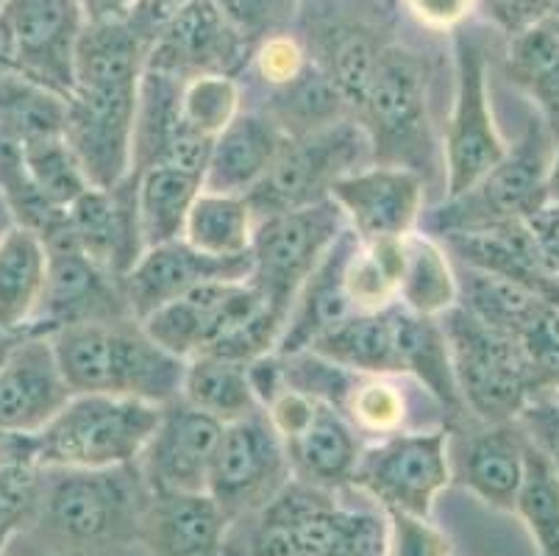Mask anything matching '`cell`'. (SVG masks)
Segmentation results:
<instances>
[{
    "label": "cell",
    "instance_id": "6da1fadb",
    "mask_svg": "<svg viewBox=\"0 0 559 556\" xmlns=\"http://www.w3.org/2000/svg\"><path fill=\"white\" fill-rule=\"evenodd\" d=\"M284 326L287 315L248 279L201 284L142 320L145 334L179 359L217 356L242 365L267 356L282 340Z\"/></svg>",
    "mask_w": 559,
    "mask_h": 556
},
{
    "label": "cell",
    "instance_id": "7a4b0ae2",
    "mask_svg": "<svg viewBox=\"0 0 559 556\" xmlns=\"http://www.w3.org/2000/svg\"><path fill=\"white\" fill-rule=\"evenodd\" d=\"M70 390L165 406L181 395L187 359L156 345L140 320L81 323L50 334Z\"/></svg>",
    "mask_w": 559,
    "mask_h": 556
},
{
    "label": "cell",
    "instance_id": "3957f363",
    "mask_svg": "<svg viewBox=\"0 0 559 556\" xmlns=\"http://www.w3.org/2000/svg\"><path fill=\"white\" fill-rule=\"evenodd\" d=\"M148 487L134 465L45 468L37 527L73 556H98L136 543Z\"/></svg>",
    "mask_w": 559,
    "mask_h": 556
},
{
    "label": "cell",
    "instance_id": "277c9868",
    "mask_svg": "<svg viewBox=\"0 0 559 556\" xmlns=\"http://www.w3.org/2000/svg\"><path fill=\"white\" fill-rule=\"evenodd\" d=\"M162 406L136 398L79 392L34 435L43 468L134 465L159 426Z\"/></svg>",
    "mask_w": 559,
    "mask_h": 556
},
{
    "label": "cell",
    "instance_id": "5b68a950",
    "mask_svg": "<svg viewBox=\"0 0 559 556\" xmlns=\"http://www.w3.org/2000/svg\"><path fill=\"white\" fill-rule=\"evenodd\" d=\"M443 334L449 340L456 390L481 421L507 423L526 410L540 381L515 336L481 323L465 306H451Z\"/></svg>",
    "mask_w": 559,
    "mask_h": 556
},
{
    "label": "cell",
    "instance_id": "8992f818",
    "mask_svg": "<svg viewBox=\"0 0 559 556\" xmlns=\"http://www.w3.org/2000/svg\"><path fill=\"white\" fill-rule=\"evenodd\" d=\"M359 115L379 165L418 173L429 162L431 126L426 106V70L412 50L399 45L381 50Z\"/></svg>",
    "mask_w": 559,
    "mask_h": 556
},
{
    "label": "cell",
    "instance_id": "52a82bcc",
    "mask_svg": "<svg viewBox=\"0 0 559 556\" xmlns=\"http://www.w3.org/2000/svg\"><path fill=\"white\" fill-rule=\"evenodd\" d=\"M343 232L345 214L332 198L262 217L253 228L248 282L289 318L301 287Z\"/></svg>",
    "mask_w": 559,
    "mask_h": 556
},
{
    "label": "cell",
    "instance_id": "ba28073f",
    "mask_svg": "<svg viewBox=\"0 0 559 556\" xmlns=\"http://www.w3.org/2000/svg\"><path fill=\"white\" fill-rule=\"evenodd\" d=\"M551 140L543 122L532 120L515 151H507L476 187L449 198L435 214V226L445 234L476 232L510 221H535L548 206V173H551Z\"/></svg>",
    "mask_w": 559,
    "mask_h": 556
},
{
    "label": "cell",
    "instance_id": "9c48e42d",
    "mask_svg": "<svg viewBox=\"0 0 559 556\" xmlns=\"http://www.w3.org/2000/svg\"><path fill=\"white\" fill-rule=\"evenodd\" d=\"M365 145H370L365 131L343 120L314 134L293 140L287 137L271 170L246 196L253 217H271L326 201L334 184L354 173Z\"/></svg>",
    "mask_w": 559,
    "mask_h": 556
},
{
    "label": "cell",
    "instance_id": "30bf717a",
    "mask_svg": "<svg viewBox=\"0 0 559 556\" xmlns=\"http://www.w3.org/2000/svg\"><path fill=\"white\" fill-rule=\"evenodd\" d=\"M43 242L48 251L45 287L32 326L25 331L53 334L68 326L134 320L123 284L79 248L68 226V212L50 232L43 234Z\"/></svg>",
    "mask_w": 559,
    "mask_h": 556
},
{
    "label": "cell",
    "instance_id": "8fae6325",
    "mask_svg": "<svg viewBox=\"0 0 559 556\" xmlns=\"http://www.w3.org/2000/svg\"><path fill=\"white\" fill-rule=\"evenodd\" d=\"M282 435L267 412H253L223 426L206 478V493L228 520L257 514L289 484Z\"/></svg>",
    "mask_w": 559,
    "mask_h": 556
},
{
    "label": "cell",
    "instance_id": "7c38bea8",
    "mask_svg": "<svg viewBox=\"0 0 559 556\" xmlns=\"http://www.w3.org/2000/svg\"><path fill=\"white\" fill-rule=\"evenodd\" d=\"M267 404V417L282 435L296 482L326 493L354 482L362 453L350 426L332 404L293 387H282Z\"/></svg>",
    "mask_w": 559,
    "mask_h": 556
},
{
    "label": "cell",
    "instance_id": "4fadbf2b",
    "mask_svg": "<svg viewBox=\"0 0 559 556\" xmlns=\"http://www.w3.org/2000/svg\"><path fill=\"white\" fill-rule=\"evenodd\" d=\"M136 100L140 84L79 86L68 98L64 142L95 190H115L131 176Z\"/></svg>",
    "mask_w": 559,
    "mask_h": 556
},
{
    "label": "cell",
    "instance_id": "5bb4252c",
    "mask_svg": "<svg viewBox=\"0 0 559 556\" xmlns=\"http://www.w3.org/2000/svg\"><path fill=\"white\" fill-rule=\"evenodd\" d=\"M449 435H395L365 451L354 482L381 504L384 512L429 518L435 498L449 487Z\"/></svg>",
    "mask_w": 559,
    "mask_h": 556
},
{
    "label": "cell",
    "instance_id": "9a60e30c",
    "mask_svg": "<svg viewBox=\"0 0 559 556\" xmlns=\"http://www.w3.org/2000/svg\"><path fill=\"white\" fill-rule=\"evenodd\" d=\"M259 512L287 529L289 556H384L388 520L340 507L332 493L289 482Z\"/></svg>",
    "mask_w": 559,
    "mask_h": 556
},
{
    "label": "cell",
    "instance_id": "2e32d148",
    "mask_svg": "<svg viewBox=\"0 0 559 556\" xmlns=\"http://www.w3.org/2000/svg\"><path fill=\"white\" fill-rule=\"evenodd\" d=\"M456 56V98L445 137L449 162V198L462 196L481 181L498 162L504 159V142L492 122L487 98L485 50L474 37L460 34L454 39Z\"/></svg>",
    "mask_w": 559,
    "mask_h": 556
},
{
    "label": "cell",
    "instance_id": "e0dca14e",
    "mask_svg": "<svg viewBox=\"0 0 559 556\" xmlns=\"http://www.w3.org/2000/svg\"><path fill=\"white\" fill-rule=\"evenodd\" d=\"M73 395L50 334L20 331L0 343V431L37 435Z\"/></svg>",
    "mask_w": 559,
    "mask_h": 556
},
{
    "label": "cell",
    "instance_id": "ac0fdd59",
    "mask_svg": "<svg viewBox=\"0 0 559 556\" xmlns=\"http://www.w3.org/2000/svg\"><path fill=\"white\" fill-rule=\"evenodd\" d=\"M12 25L14 64L25 79L70 98L75 90V45L84 28L81 0H3Z\"/></svg>",
    "mask_w": 559,
    "mask_h": 556
},
{
    "label": "cell",
    "instance_id": "d6986e66",
    "mask_svg": "<svg viewBox=\"0 0 559 556\" xmlns=\"http://www.w3.org/2000/svg\"><path fill=\"white\" fill-rule=\"evenodd\" d=\"M251 275V253L246 257H210L192 248L187 239H170V242L145 248L134 268L123 279V295L134 320H145L185 298L201 284L210 282H240Z\"/></svg>",
    "mask_w": 559,
    "mask_h": 556
},
{
    "label": "cell",
    "instance_id": "ffe728a7",
    "mask_svg": "<svg viewBox=\"0 0 559 556\" xmlns=\"http://www.w3.org/2000/svg\"><path fill=\"white\" fill-rule=\"evenodd\" d=\"M221 435L223 423L198 412L181 395L162 406L159 426L136 459V471L145 487L206 493V478Z\"/></svg>",
    "mask_w": 559,
    "mask_h": 556
},
{
    "label": "cell",
    "instance_id": "44dd1931",
    "mask_svg": "<svg viewBox=\"0 0 559 556\" xmlns=\"http://www.w3.org/2000/svg\"><path fill=\"white\" fill-rule=\"evenodd\" d=\"M251 45L228 23L217 0H198L173 20L148 50L145 68L181 79L231 75L246 61Z\"/></svg>",
    "mask_w": 559,
    "mask_h": 556
},
{
    "label": "cell",
    "instance_id": "7402d4cb",
    "mask_svg": "<svg viewBox=\"0 0 559 556\" xmlns=\"http://www.w3.org/2000/svg\"><path fill=\"white\" fill-rule=\"evenodd\" d=\"M228 523L210 493L148 489L136 543L148 556H223Z\"/></svg>",
    "mask_w": 559,
    "mask_h": 556
},
{
    "label": "cell",
    "instance_id": "603a6c76",
    "mask_svg": "<svg viewBox=\"0 0 559 556\" xmlns=\"http://www.w3.org/2000/svg\"><path fill=\"white\" fill-rule=\"evenodd\" d=\"M68 226L81 251L120 284L145 253L134 178H126L115 190L90 187L68 206Z\"/></svg>",
    "mask_w": 559,
    "mask_h": 556
},
{
    "label": "cell",
    "instance_id": "cb8c5ba5",
    "mask_svg": "<svg viewBox=\"0 0 559 556\" xmlns=\"http://www.w3.org/2000/svg\"><path fill=\"white\" fill-rule=\"evenodd\" d=\"M332 198L345 217H350L359 237L388 239L412 232L420 212L424 181L404 167H373L348 173L332 187Z\"/></svg>",
    "mask_w": 559,
    "mask_h": 556
},
{
    "label": "cell",
    "instance_id": "d4e9b609",
    "mask_svg": "<svg viewBox=\"0 0 559 556\" xmlns=\"http://www.w3.org/2000/svg\"><path fill=\"white\" fill-rule=\"evenodd\" d=\"M284 142L287 137L267 115H237L212 145L203 192L248 196L271 170Z\"/></svg>",
    "mask_w": 559,
    "mask_h": 556
},
{
    "label": "cell",
    "instance_id": "484cf974",
    "mask_svg": "<svg viewBox=\"0 0 559 556\" xmlns=\"http://www.w3.org/2000/svg\"><path fill=\"white\" fill-rule=\"evenodd\" d=\"M354 248H357L354 237L343 232L337 242L329 248L323 262L309 275L307 284L298 293L301 300H296L289 309L287 326H284V334L278 340L282 354H298L304 348H312L318 336H323L340 320L354 315V306L345 293V264H348Z\"/></svg>",
    "mask_w": 559,
    "mask_h": 556
},
{
    "label": "cell",
    "instance_id": "4316f807",
    "mask_svg": "<svg viewBox=\"0 0 559 556\" xmlns=\"http://www.w3.org/2000/svg\"><path fill=\"white\" fill-rule=\"evenodd\" d=\"M401 315L404 306L379 312H354L318 336L312 351L326 362L362 374H404L401 359Z\"/></svg>",
    "mask_w": 559,
    "mask_h": 556
},
{
    "label": "cell",
    "instance_id": "83f0119b",
    "mask_svg": "<svg viewBox=\"0 0 559 556\" xmlns=\"http://www.w3.org/2000/svg\"><path fill=\"white\" fill-rule=\"evenodd\" d=\"M523 446L526 437L515 435L504 423L476 435L460 457L456 478L492 509L515 512V498L523 478Z\"/></svg>",
    "mask_w": 559,
    "mask_h": 556
},
{
    "label": "cell",
    "instance_id": "f1b7e54d",
    "mask_svg": "<svg viewBox=\"0 0 559 556\" xmlns=\"http://www.w3.org/2000/svg\"><path fill=\"white\" fill-rule=\"evenodd\" d=\"M48 251L37 232L12 226L0 237V336L32 326L45 287Z\"/></svg>",
    "mask_w": 559,
    "mask_h": 556
},
{
    "label": "cell",
    "instance_id": "f546056e",
    "mask_svg": "<svg viewBox=\"0 0 559 556\" xmlns=\"http://www.w3.org/2000/svg\"><path fill=\"white\" fill-rule=\"evenodd\" d=\"M134 178L136 214L145 248L170 242L185 234L187 214L195 198L203 192L201 173L179 170V167H151Z\"/></svg>",
    "mask_w": 559,
    "mask_h": 556
},
{
    "label": "cell",
    "instance_id": "4dcf8cb0",
    "mask_svg": "<svg viewBox=\"0 0 559 556\" xmlns=\"http://www.w3.org/2000/svg\"><path fill=\"white\" fill-rule=\"evenodd\" d=\"M68 98L23 73L0 75V142L20 147L64 137Z\"/></svg>",
    "mask_w": 559,
    "mask_h": 556
},
{
    "label": "cell",
    "instance_id": "1f68e13d",
    "mask_svg": "<svg viewBox=\"0 0 559 556\" xmlns=\"http://www.w3.org/2000/svg\"><path fill=\"white\" fill-rule=\"evenodd\" d=\"M384 48L388 45H381L376 31L365 23H337L323 28L318 37V68L326 73L345 106L362 109Z\"/></svg>",
    "mask_w": 559,
    "mask_h": 556
},
{
    "label": "cell",
    "instance_id": "d6a6232c",
    "mask_svg": "<svg viewBox=\"0 0 559 556\" xmlns=\"http://www.w3.org/2000/svg\"><path fill=\"white\" fill-rule=\"evenodd\" d=\"M181 398L203 415L215 417L223 426L259 410V398L253 392L248 365L217 359V356L187 359Z\"/></svg>",
    "mask_w": 559,
    "mask_h": 556
},
{
    "label": "cell",
    "instance_id": "836d02e7",
    "mask_svg": "<svg viewBox=\"0 0 559 556\" xmlns=\"http://www.w3.org/2000/svg\"><path fill=\"white\" fill-rule=\"evenodd\" d=\"M253 212L246 196L201 192L185 223V239L210 257H246L251 253Z\"/></svg>",
    "mask_w": 559,
    "mask_h": 556
},
{
    "label": "cell",
    "instance_id": "e575fe53",
    "mask_svg": "<svg viewBox=\"0 0 559 556\" xmlns=\"http://www.w3.org/2000/svg\"><path fill=\"white\" fill-rule=\"evenodd\" d=\"M515 512L526 523L540 556H559V471L540 442L523 446V478Z\"/></svg>",
    "mask_w": 559,
    "mask_h": 556
},
{
    "label": "cell",
    "instance_id": "d590c367",
    "mask_svg": "<svg viewBox=\"0 0 559 556\" xmlns=\"http://www.w3.org/2000/svg\"><path fill=\"white\" fill-rule=\"evenodd\" d=\"M343 109L345 100L340 98V92L334 90L326 73L318 64H304L296 79L282 84L267 117L284 131V137L293 140V137L314 134L340 122Z\"/></svg>",
    "mask_w": 559,
    "mask_h": 556
},
{
    "label": "cell",
    "instance_id": "8d00e7d4",
    "mask_svg": "<svg viewBox=\"0 0 559 556\" xmlns=\"http://www.w3.org/2000/svg\"><path fill=\"white\" fill-rule=\"evenodd\" d=\"M462 293H465L467 312L479 318L481 323L515 336V340H521L523 331L535 323L537 315L551 304V300L537 295L535 289L523 287V284L471 268H467Z\"/></svg>",
    "mask_w": 559,
    "mask_h": 556
},
{
    "label": "cell",
    "instance_id": "74e56055",
    "mask_svg": "<svg viewBox=\"0 0 559 556\" xmlns=\"http://www.w3.org/2000/svg\"><path fill=\"white\" fill-rule=\"evenodd\" d=\"M404 270V237L368 239L345 264V293L354 312H379L393 304Z\"/></svg>",
    "mask_w": 559,
    "mask_h": 556
},
{
    "label": "cell",
    "instance_id": "f35d334b",
    "mask_svg": "<svg viewBox=\"0 0 559 556\" xmlns=\"http://www.w3.org/2000/svg\"><path fill=\"white\" fill-rule=\"evenodd\" d=\"M456 293L460 287L451 275L443 251L429 239L404 234V270H401L399 295L404 298L406 309L426 315V318L449 312Z\"/></svg>",
    "mask_w": 559,
    "mask_h": 556
},
{
    "label": "cell",
    "instance_id": "ab89813d",
    "mask_svg": "<svg viewBox=\"0 0 559 556\" xmlns=\"http://www.w3.org/2000/svg\"><path fill=\"white\" fill-rule=\"evenodd\" d=\"M512 75L540 104L548 120L559 122V31L535 23L515 34L510 54Z\"/></svg>",
    "mask_w": 559,
    "mask_h": 556
},
{
    "label": "cell",
    "instance_id": "60d3db41",
    "mask_svg": "<svg viewBox=\"0 0 559 556\" xmlns=\"http://www.w3.org/2000/svg\"><path fill=\"white\" fill-rule=\"evenodd\" d=\"M20 153H23L25 173L32 178L34 190L50 206L68 209L75 198L90 190V184H86L84 173H81L64 137L34 142V145H25Z\"/></svg>",
    "mask_w": 559,
    "mask_h": 556
},
{
    "label": "cell",
    "instance_id": "b9f144b4",
    "mask_svg": "<svg viewBox=\"0 0 559 556\" xmlns=\"http://www.w3.org/2000/svg\"><path fill=\"white\" fill-rule=\"evenodd\" d=\"M43 476L37 459H20L0 471V556L20 529L37 523Z\"/></svg>",
    "mask_w": 559,
    "mask_h": 556
},
{
    "label": "cell",
    "instance_id": "7bdbcfd3",
    "mask_svg": "<svg viewBox=\"0 0 559 556\" xmlns=\"http://www.w3.org/2000/svg\"><path fill=\"white\" fill-rule=\"evenodd\" d=\"M181 115L187 126L217 140V134L237 117V84L231 75H198L185 81Z\"/></svg>",
    "mask_w": 559,
    "mask_h": 556
},
{
    "label": "cell",
    "instance_id": "ee69618b",
    "mask_svg": "<svg viewBox=\"0 0 559 556\" xmlns=\"http://www.w3.org/2000/svg\"><path fill=\"white\" fill-rule=\"evenodd\" d=\"M217 3L228 23L240 31V37L253 48L293 17L298 0H217Z\"/></svg>",
    "mask_w": 559,
    "mask_h": 556
},
{
    "label": "cell",
    "instance_id": "f6af8a7d",
    "mask_svg": "<svg viewBox=\"0 0 559 556\" xmlns=\"http://www.w3.org/2000/svg\"><path fill=\"white\" fill-rule=\"evenodd\" d=\"M451 543L437 532L429 518L388 512V548L384 556H449Z\"/></svg>",
    "mask_w": 559,
    "mask_h": 556
},
{
    "label": "cell",
    "instance_id": "bcb514c9",
    "mask_svg": "<svg viewBox=\"0 0 559 556\" xmlns=\"http://www.w3.org/2000/svg\"><path fill=\"white\" fill-rule=\"evenodd\" d=\"M350 415L370 431H393L404 417V398L388 381H368L354 390Z\"/></svg>",
    "mask_w": 559,
    "mask_h": 556
},
{
    "label": "cell",
    "instance_id": "7dc6e473",
    "mask_svg": "<svg viewBox=\"0 0 559 556\" xmlns=\"http://www.w3.org/2000/svg\"><path fill=\"white\" fill-rule=\"evenodd\" d=\"M192 3H198V0H134L126 20H129L136 37L148 45L151 50V45L159 39L162 31L179 17L181 12H187Z\"/></svg>",
    "mask_w": 559,
    "mask_h": 556
},
{
    "label": "cell",
    "instance_id": "c3c4849f",
    "mask_svg": "<svg viewBox=\"0 0 559 556\" xmlns=\"http://www.w3.org/2000/svg\"><path fill=\"white\" fill-rule=\"evenodd\" d=\"M257 64H259V73L264 79L271 81V84L282 86L287 81L296 79L298 73L304 70V54L298 50L296 43H289L284 37H273V39H264L262 48L257 54Z\"/></svg>",
    "mask_w": 559,
    "mask_h": 556
},
{
    "label": "cell",
    "instance_id": "681fc988",
    "mask_svg": "<svg viewBox=\"0 0 559 556\" xmlns=\"http://www.w3.org/2000/svg\"><path fill=\"white\" fill-rule=\"evenodd\" d=\"M492 17L510 31L512 37L528 25L543 23V17L559 12V0H485Z\"/></svg>",
    "mask_w": 559,
    "mask_h": 556
},
{
    "label": "cell",
    "instance_id": "f907efd6",
    "mask_svg": "<svg viewBox=\"0 0 559 556\" xmlns=\"http://www.w3.org/2000/svg\"><path fill=\"white\" fill-rule=\"evenodd\" d=\"M476 0H406V7L420 23L431 28H454L467 17Z\"/></svg>",
    "mask_w": 559,
    "mask_h": 556
},
{
    "label": "cell",
    "instance_id": "816d5d0a",
    "mask_svg": "<svg viewBox=\"0 0 559 556\" xmlns=\"http://www.w3.org/2000/svg\"><path fill=\"white\" fill-rule=\"evenodd\" d=\"M20 459H37V440H34V435L0 431V471L12 465V462H20Z\"/></svg>",
    "mask_w": 559,
    "mask_h": 556
},
{
    "label": "cell",
    "instance_id": "f5cc1de1",
    "mask_svg": "<svg viewBox=\"0 0 559 556\" xmlns=\"http://www.w3.org/2000/svg\"><path fill=\"white\" fill-rule=\"evenodd\" d=\"M86 20H126L134 0H81Z\"/></svg>",
    "mask_w": 559,
    "mask_h": 556
},
{
    "label": "cell",
    "instance_id": "db71d44e",
    "mask_svg": "<svg viewBox=\"0 0 559 556\" xmlns=\"http://www.w3.org/2000/svg\"><path fill=\"white\" fill-rule=\"evenodd\" d=\"M548 206L537 214L535 221L546 223V226L559 228V145L554 147V159H551V173H548Z\"/></svg>",
    "mask_w": 559,
    "mask_h": 556
},
{
    "label": "cell",
    "instance_id": "11a10c76",
    "mask_svg": "<svg viewBox=\"0 0 559 556\" xmlns=\"http://www.w3.org/2000/svg\"><path fill=\"white\" fill-rule=\"evenodd\" d=\"M3 340H7V336H0V343H3Z\"/></svg>",
    "mask_w": 559,
    "mask_h": 556
},
{
    "label": "cell",
    "instance_id": "9f6ffc18",
    "mask_svg": "<svg viewBox=\"0 0 559 556\" xmlns=\"http://www.w3.org/2000/svg\"><path fill=\"white\" fill-rule=\"evenodd\" d=\"M0 3H3V0H0Z\"/></svg>",
    "mask_w": 559,
    "mask_h": 556
}]
</instances>
